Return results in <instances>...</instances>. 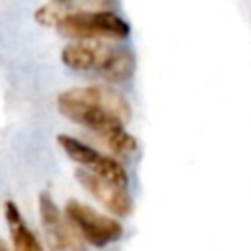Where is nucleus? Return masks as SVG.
<instances>
[{"instance_id":"1","label":"nucleus","mask_w":251,"mask_h":251,"mask_svg":"<svg viewBox=\"0 0 251 251\" xmlns=\"http://www.w3.org/2000/svg\"><path fill=\"white\" fill-rule=\"evenodd\" d=\"M59 114L100 139L127 126L131 106L127 98L110 84H84L63 90L57 96Z\"/></svg>"},{"instance_id":"2","label":"nucleus","mask_w":251,"mask_h":251,"mask_svg":"<svg viewBox=\"0 0 251 251\" xmlns=\"http://www.w3.org/2000/svg\"><path fill=\"white\" fill-rule=\"evenodd\" d=\"M55 31L71 41H126L131 33L129 24L112 10L73 8L57 22Z\"/></svg>"},{"instance_id":"3","label":"nucleus","mask_w":251,"mask_h":251,"mask_svg":"<svg viewBox=\"0 0 251 251\" xmlns=\"http://www.w3.org/2000/svg\"><path fill=\"white\" fill-rule=\"evenodd\" d=\"M63 212H65L69 224L80 235V239L94 249L110 247V245L118 243L126 233L122 220H118L110 214H104L76 198H69L65 202Z\"/></svg>"},{"instance_id":"4","label":"nucleus","mask_w":251,"mask_h":251,"mask_svg":"<svg viewBox=\"0 0 251 251\" xmlns=\"http://www.w3.org/2000/svg\"><path fill=\"white\" fill-rule=\"evenodd\" d=\"M37 214L49 251H88V245L69 224L63 208L45 190L37 196Z\"/></svg>"},{"instance_id":"5","label":"nucleus","mask_w":251,"mask_h":251,"mask_svg":"<svg viewBox=\"0 0 251 251\" xmlns=\"http://www.w3.org/2000/svg\"><path fill=\"white\" fill-rule=\"evenodd\" d=\"M75 178L110 216H114L118 220L131 216L133 198H131L127 188L118 186L110 180H104V178L96 176L94 173H90L86 169H80V167L75 171Z\"/></svg>"},{"instance_id":"6","label":"nucleus","mask_w":251,"mask_h":251,"mask_svg":"<svg viewBox=\"0 0 251 251\" xmlns=\"http://www.w3.org/2000/svg\"><path fill=\"white\" fill-rule=\"evenodd\" d=\"M110 43L106 41H69L63 45L59 57L63 67L75 73H96Z\"/></svg>"},{"instance_id":"7","label":"nucleus","mask_w":251,"mask_h":251,"mask_svg":"<svg viewBox=\"0 0 251 251\" xmlns=\"http://www.w3.org/2000/svg\"><path fill=\"white\" fill-rule=\"evenodd\" d=\"M4 220H6V226H8L12 251H45L37 233L29 227V224L25 222L20 206L12 198H8L4 202Z\"/></svg>"},{"instance_id":"8","label":"nucleus","mask_w":251,"mask_h":251,"mask_svg":"<svg viewBox=\"0 0 251 251\" xmlns=\"http://www.w3.org/2000/svg\"><path fill=\"white\" fill-rule=\"evenodd\" d=\"M135 67H137V61L131 49L124 45H110L96 75L104 78L108 84H120L129 80L135 75Z\"/></svg>"},{"instance_id":"9","label":"nucleus","mask_w":251,"mask_h":251,"mask_svg":"<svg viewBox=\"0 0 251 251\" xmlns=\"http://www.w3.org/2000/svg\"><path fill=\"white\" fill-rule=\"evenodd\" d=\"M57 145L63 149V153L73 163H76L80 169H86V171H90L102 155V151H98L96 147H92L84 139H80L76 135H71V133H59L57 135Z\"/></svg>"},{"instance_id":"10","label":"nucleus","mask_w":251,"mask_h":251,"mask_svg":"<svg viewBox=\"0 0 251 251\" xmlns=\"http://www.w3.org/2000/svg\"><path fill=\"white\" fill-rule=\"evenodd\" d=\"M102 141H104L108 153L114 155V157H118V159L129 157V155H133V153L139 149L137 137H135L133 133H129L127 127H122V129H116V131L104 135Z\"/></svg>"},{"instance_id":"11","label":"nucleus","mask_w":251,"mask_h":251,"mask_svg":"<svg viewBox=\"0 0 251 251\" xmlns=\"http://www.w3.org/2000/svg\"><path fill=\"white\" fill-rule=\"evenodd\" d=\"M67 10H69V4L51 0V2H47V4H41V6L33 12V20H35L41 27H55L57 22L63 18V14H65Z\"/></svg>"},{"instance_id":"12","label":"nucleus","mask_w":251,"mask_h":251,"mask_svg":"<svg viewBox=\"0 0 251 251\" xmlns=\"http://www.w3.org/2000/svg\"><path fill=\"white\" fill-rule=\"evenodd\" d=\"M0 251H12V247H10L2 237H0Z\"/></svg>"},{"instance_id":"13","label":"nucleus","mask_w":251,"mask_h":251,"mask_svg":"<svg viewBox=\"0 0 251 251\" xmlns=\"http://www.w3.org/2000/svg\"><path fill=\"white\" fill-rule=\"evenodd\" d=\"M57 2H65V4H69V2H75V0H57Z\"/></svg>"}]
</instances>
